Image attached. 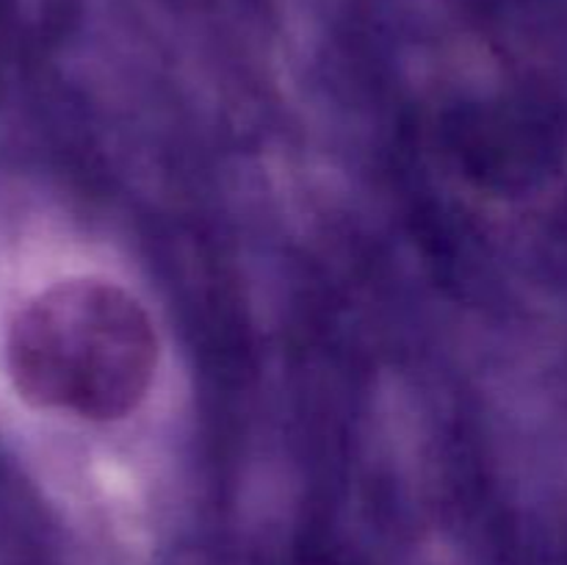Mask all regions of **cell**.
I'll list each match as a JSON object with an SVG mask.
<instances>
[{
    "instance_id": "cell-1",
    "label": "cell",
    "mask_w": 567,
    "mask_h": 565,
    "mask_svg": "<svg viewBox=\"0 0 567 565\" xmlns=\"http://www.w3.org/2000/svg\"><path fill=\"white\" fill-rule=\"evenodd\" d=\"M161 338L136 294L100 275L39 288L11 314L3 369L33 410L70 419H127L150 397Z\"/></svg>"
}]
</instances>
